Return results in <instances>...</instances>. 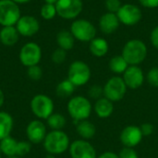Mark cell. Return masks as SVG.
I'll list each match as a JSON object with an SVG mask.
<instances>
[{"mask_svg": "<svg viewBox=\"0 0 158 158\" xmlns=\"http://www.w3.org/2000/svg\"><path fill=\"white\" fill-rule=\"evenodd\" d=\"M21 17V11L18 4L12 0H0V25L15 26Z\"/></svg>", "mask_w": 158, "mask_h": 158, "instance_id": "8", "label": "cell"}, {"mask_svg": "<svg viewBox=\"0 0 158 158\" xmlns=\"http://www.w3.org/2000/svg\"><path fill=\"white\" fill-rule=\"evenodd\" d=\"M15 27L17 28L20 36L32 37L39 31L40 22L33 16L24 15L19 18Z\"/></svg>", "mask_w": 158, "mask_h": 158, "instance_id": "14", "label": "cell"}, {"mask_svg": "<svg viewBox=\"0 0 158 158\" xmlns=\"http://www.w3.org/2000/svg\"><path fill=\"white\" fill-rule=\"evenodd\" d=\"M92 71L87 63L81 60L72 62L68 70V80H69L76 87L87 84L91 79Z\"/></svg>", "mask_w": 158, "mask_h": 158, "instance_id": "6", "label": "cell"}, {"mask_svg": "<svg viewBox=\"0 0 158 158\" xmlns=\"http://www.w3.org/2000/svg\"><path fill=\"white\" fill-rule=\"evenodd\" d=\"M7 158H20L19 156H10V157H7Z\"/></svg>", "mask_w": 158, "mask_h": 158, "instance_id": "44", "label": "cell"}, {"mask_svg": "<svg viewBox=\"0 0 158 158\" xmlns=\"http://www.w3.org/2000/svg\"><path fill=\"white\" fill-rule=\"evenodd\" d=\"M118 156V158H139L138 153L135 151L134 148L124 147V146L122 149H120Z\"/></svg>", "mask_w": 158, "mask_h": 158, "instance_id": "35", "label": "cell"}, {"mask_svg": "<svg viewBox=\"0 0 158 158\" xmlns=\"http://www.w3.org/2000/svg\"><path fill=\"white\" fill-rule=\"evenodd\" d=\"M129 66L130 65L127 63V61L124 59V57L121 55H117L112 56L108 63L109 69L113 73L117 74L118 76L122 75L126 71Z\"/></svg>", "mask_w": 158, "mask_h": 158, "instance_id": "24", "label": "cell"}, {"mask_svg": "<svg viewBox=\"0 0 158 158\" xmlns=\"http://www.w3.org/2000/svg\"><path fill=\"white\" fill-rule=\"evenodd\" d=\"M97 158H118V154L107 151V152H105V153L101 154L99 156H97Z\"/></svg>", "mask_w": 158, "mask_h": 158, "instance_id": "39", "label": "cell"}, {"mask_svg": "<svg viewBox=\"0 0 158 158\" xmlns=\"http://www.w3.org/2000/svg\"><path fill=\"white\" fill-rule=\"evenodd\" d=\"M88 95L91 99H94L95 101L104 97L103 86H100L98 84H94V85L91 86L88 91Z\"/></svg>", "mask_w": 158, "mask_h": 158, "instance_id": "33", "label": "cell"}, {"mask_svg": "<svg viewBox=\"0 0 158 158\" xmlns=\"http://www.w3.org/2000/svg\"><path fill=\"white\" fill-rule=\"evenodd\" d=\"M69 152L71 158H97L94 145L89 141L82 139L70 143Z\"/></svg>", "mask_w": 158, "mask_h": 158, "instance_id": "12", "label": "cell"}, {"mask_svg": "<svg viewBox=\"0 0 158 158\" xmlns=\"http://www.w3.org/2000/svg\"><path fill=\"white\" fill-rule=\"evenodd\" d=\"M47 134L45 124L40 119L31 120L26 127V136L32 144L42 143Z\"/></svg>", "mask_w": 158, "mask_h": 158, "instance_id": "15", "label": "cell"}, {"mask_svg": "<svg viewBox=\"0 0 158 158\" xmlns=\"http://www.w3.org/2000/svg\"><path fill=\"white\" fill-rule=\"evenodd\" d=\"M67 110L69 117L77 123L90 118L93 111V105L87 97L76 95L69 100Z\"/></svg>", "mask_w": 158, "mask_h": 158, "instance_id": "3", "label": "cell"}, {"mask_svg": "<svg viewBox=\"0 0 158 158\" xmlns=\"http://www.w3.org/2000/svg\"><path fill=\"white\" fill-rule=\"evenodd\" d=\"M67 58V51L61 49V48H56L53 53H52V56H51V59L52 61L55 63V64H62L65 62Z\"/></svg>", "mask_w": 158, "mask_h": 158, "instance_id": "31", "label": "cell"}, {"mask_svg": "<svg viewBox=\"0 0 158 158\" xmlns=\"http://www.w3.org/2000/svg\"><path fill=\"white\" fill-rule=\"evenodd\" d=\"M56 44L59 48L69 51L73 48L75 38L69 31H60L56 34Z\"/></svg>", "mask_w": 158, "mask_h": 158, "instance_id": "23", "label": "cell"}, {"mask_svg": "<svg viewBox=\"0 0 158 158\" xmlns=\"http://www.w3.org/2000/svg\"><path fill=\"white\" fill-rule=\"evenodd\" d=\"M30 106L32 114L40 120H46L54 113L55 109L54 101L48 95L43 94L34 95Z\"/></svg>", "mask_w": 158, "mask_h": 158, "instance_id": "4", "label": "cell"}, {"mask_svg": "<svg viewBox=\"0 0 158 158\" xmlns=\"http://www.w3.org/2000/svg\"><path fill=\"white\" fill-rule=\"evenodd\" d=\"M76 131L82 140L89 141L96 134L95 125L88 119L81 120L76 123Z\"/></svg>", "mask_w": 158, "mask_h": 158, "instance_id": "20", "label": "cell"}, {"mask_svg": "<svg viewBox=\"0 0 158 158\" xmlns=\"http://www.w3.org/2000/svg\"><path fill=\"white\" fill-rule=\"evenodd\" d=\"M140 129L142 131V133L143 135V137H148V136H151L154 131H155V127L153 124L149 123V122H145L143 124H142L140 126Z\"/></svg>", "mask_w": 158, "mask_h": 158, "instance_id": "36", "label": "cell"}, {"mask_svg": "<svg viewBox=\"0 0 158 158\" xmlns=\"http://www.w3.org/2000/svg\"><path fill=\"white\" fill-rule=\"evenodd\" d=\"M76 86L69 81V80H64L60 81L56 88V94L60 98H67L73 94L75 91Z\"/></svg>", "mask_w": 158, "mask_h": 158, "instance_id": "26", "label": "cell"}, {"mask_svg": "<svg viewBox=\"0 0 158 158\" xmlns=\"http://www.w3.org/2000/svg\"><path fill=\"white\" fill-rule=\"evenodd\" d=\"M122 79L128 89L136 90L143 84L145 77L143 69L139 66H129L122 74Z\"/></svg>", "mask_w": 158, "mask_h": 158, "instance_id": "16", "label": "cell"}, {"mask_svg": "<svg viewBox=\"0 0 158 158\" xmlns=\"http://www.w3.org/2000/svg\"><path fill=\"white\" fill-rule=\"evenodd\" d=\"M109 49L108 43L106 39L101 37H95L89 43V50L91 54L95 57L105 56Z\"/></svg>", "mask_w": 158, "mask_h": 158, "instance_id": "21", "label": "cell"}, {"mask_svg": "<svg viewBox=\"0 0 158 158\" xmlns=\"http://www.w3.org/2000/svg\"><path fill=\"white\" fill-rule=\"evenodd\" d=\"M44 148L49 155L58 156L67 152L70 145L69 137L63 131H51L47 132L44 142Z\"/></svg>", "mask_w": 158, "mask_h": 158, "instance_id": "2", "label": "cell"}, {"mask_svg": "<svg viewBox=\"0 0 158 158\" xmlns=\"http://www.w3.org/2000/svg\"><path fill=\"white\" fill-rule=\"evenodd\" d=\"M4 103H5V94H4L3 91L0 89V108L2 107Z\"/></svg>", "mask_w": 158, "mask_h": 158, "instance_id": "40", "label": "cell"}, {"mask_svg": "<svg viewBox=\"0 0 158 158\" xmlns=\"http://www.w3.org/2000/svg\"><path fill=\"white\" fill-rule=\"evenodd\" d=\"M13 2H15L16 4L19 5V4H26V3H29L30 1L31 0H12Z\"/></svg>", "mask_w": 158, "mask_h": 158, "instance_id": "41", "label": "cell"}, {"mask_svg": "<svg viewBox=\"0 0 158 158\" xmlns=\"http://www.w3.org/2000/svg\"><path fill=\"white\" fill-rule=\"evenodd\" d=\"M98 24L100 31L103 33L111 34L118 31L120 25V21L116 13L106 12L100 17Z\"/></svg>", "mask_w": 158, "mask_h": 158, "instance_id": "17", "label": "cell"}, {"mask_svg": "<svg viewBox=\"0 0 158 158\" xmlns=\"http://www.w3.org/2000/svg\"><path fill=\"white\" fill-rule=\"evenodd\" d=\"M44 1L47 4H54V5L57 2V0H44Z\"/></svg>", "mask_w": 158, "mask_h": 158, "instance_id": "42", "label": "cell"}, {"mask_svg": "<svg viewBox=\"0 0 158 158\" xmlns=\"http://www.w3.org/2000/svg\"><path fill=\"white\" fill-rule=\"evenodd\" d=\"M17 146L18 141L8 136L0 141V153L7 157L17 156Z\"/></svg>", "mask_w": 158, "mask_h": 158, "instance_id": "25", "label": "cell"}, {"mask_svg": "<svg viewBox=\"0 0 158 158\" xmlns=\"http://www.w3.org/2000/svg\"><path fill=\"white\" fill-rule=\"evenodd\" d=\"M146 81L152 87H158V68L154 67L150 69L146 74Z\"/></svg>", "mask_w": 158, "mask_h": 158, "instance_id": "32", "label": "cell"}, {"mask_svg": "<svg viewBox=\"0 0 158 158\" xmlns=\"http://www.w3.org/2000/svg\"><path fill=\"white\" fill-rule=\"evenodd\" d=\"M19 33L15 26L2 27L0 30V42L5 46L15 45L19 38Z\"/></svg>", "mask_w": 158, "mask_h": 158, "instance_id": "19", "label": "cell"}, {"mask_svg": "<svg viewBox=\"0 0 158 158\" xmlns=\"http://www.w3.org/2000/svg\"><path fill=\"white\" fill-rule=\"evenodd\" d=\"M40 15L45 20L53 19L57 15L56 8V5L45 3L44 5L42 6V7L40 9Z\"/></svg>", "mask_w": 158, "mask_h": 158, "instance_id": "28", "label": "cell"}, {"mask_svg": "<svg viewBox=\"0 0 158 158\" xmlns=\"http://www.w3.org/2000/svg\"><path fill=\"white\" fill-rule=\"evenodd\" d=\"M143 139V135L140 127L135 125H129L125 127L119 134L120 143L124 147L135 148L141 143Z\"/></svg>", "mask_w": 158, "mask_h": 158, "instance_id": "13", "label": "cell"}, {"mask_svg": "<svg viewBox=\"0 0 158 158\" xmlns=\"http://www.w3.org/2000/svg\"><path fill=\"white\" fill-rule=\"evenodd\" d=\"M69 31L72 33L75 40L86 43H90L94 39L97 32L95 26L90 20L85 19H74L70 25Z\"/></svg>", "mask_w": 158, "mask_h": 158, "instance_id": "5", "label": "cell"}, {"mask_svg": "<svg viewBox=\"0 0 158 158\" xmlns=\"http://www.w3.org/2000/svg\"><path fill=\"white\" fill-rule=\"evenodd\" d=\"M31 143L29 141H18L17 146V156H24L31 152Z\"/></svg>", "mask_w": 158, "mask_h": 158, "instance_id": "30", "label": "cell"}, {"mask_svg": "<svg viewBox=\"0 0 158 158\" xmlns=\"http://www.w3.org/2000/svg\"><path fill=\"white\" fill-rule=\"evenodd\" d=\"M14 127L12 116L5 111H0V141L10 136Z\"/></svg>", "mask_w": 158, "mask_h": 158, "instance_id": "22", "label": "cell"}, {"mask_svg": "<svg viewBox=\"0 0 158 158\" xmlns=\"http://www.w3.org/2000/svg\"><path fill=\"white\" fill-rule=\"evenodd\" d=\"M117 16L121 24L125 26H134L143 19L142 9L134 4H123Z\"/></svg>", "mask_w": 158, "mask_h": 158, "instance_id": "11", "label": "cell"}, {"mask_svg": "<svg viewBox=\"0 0 158 158\" xmlns=\"http://www.w3.org/2000/svg\"><path fill=\"white\" fill-rule=\"evenodd\" d=\"M46 123L51 131H62L67 124V119L60 113H53L46 119Z\"/></svg>", "mask_w": 158, "mask_h": 158, "instance_id": "27", "label": "cell"}, {"mask_svg": "<svg viewBox=\"0 0 158 158\" xmlns=\"http://www.w3.org/2000/svg\"><path fill=\"white\" fill-rule=\"evenodd\" d=\"M104 97L112 101L113 103L121 101L128 90L122 77L113 76L103 86Z\"/></svg>", "mask_w": 158, "mask_h": 158, "instance_id": "7", "label": "cell"}, {"mask_svg": "<svg viewBox=\"0 0 158 158\" xmlns=\"http://www.w3.org/2000/svg\"><path fill=\"white\" fill-rule=\"evenodd\" d=\"M0 158H2V156H1V154H0Z\"/></svg>", "mask_w": 158, "mask_h": 158, "instance_id": "45", "label": "cell"}, {"mask_svg": "<svg viewBox=\"0 0 158 158\" xmlns=\"http://www.w3.org/2000/svg\"><path fill=\"white\" fill-rule=\"evenodd\" d=\"M140 5L145 8H156L158 6V0H138Z\"/></svg>", "mask_w": 158, "mask_h": 158, "instance_id": "38", "label": "cell"}, {"mask_svg": "<svg viewBox=\"0 0 158 158\" xmlns=\"http://www.w3.org/2000/svg\"><path fill=\"white\" fill-rule=\"evenodd\" d=\"M93 110L100 118H108L114 113V103L106 97H102L95 101L93 106Z\"/></svg>", "mask_w": 158, "mask_h": 158, "instance_id": "18", "label": "cell"}, {"mask_svg": "<svg viewBox=\"0 0 158 158\" xmlns=\"http://www.w3.org/2000/svg\"><path fill=\"white\" fill-rule=\"evenodd\" d=\"M150 41L152 45L158 50V25L152 30L150 33Z\"/></svg>", "mask_w": 158, "mask_h": 158, "instance_id": "37", "label": "cell"}, {"mask_svg": "<svg viewBox=\"0 0 158 158\" xmlns=\"http://www.w3.org/2000/svg\"><path fill=\"white\" fill-rule=\"evenodd\" d=\"M44 158H56V156H53V155H49V154H48V155H47V156H46Z\"/></svg>", "mask_w": 158, "mask_h": 158, "instance_id": "43", "label": "cell"}, {"mask_svg": "<svg viewBox=\"0 0 158 158\" xmlns=\"http://www.w3.org/2000/svg\"><path fill=\"white\" fill-rule=\"evenodd\" d=\"M55 5L57 15L64 19H76L83 8L82 0H57Z\"/></svg>", "mask_w": 158, "mask_h": 158, "instance_id": "9", "label": "cell"}, {"mask_svg": "<svg viewBox=\"0 0 158 158\" xmlns=\"http://www.w3.org/2000/svg\"><path fill=\"white\" fill-rule=\"evenodd\" d=\"M121 6H122V3L120 0H106L105 1V6L107 12L117 14V12L119 10Z\"/></svg>", "mask_w": 158, "mask_h": 158, "instance_id": "34", "label": "cell"}, {"mask_svg": "<svg viewBox=\"0 0 158 158\" xmlns=\"http://www.w3.org/2000/svg\"><path fill=\"white\" fill-rule=\"evenodd\" d=\"M148 49L144 42L140 39L128 41L121 51V56L130 66H139L147 56Z\"/></svg>", "mask_w": 158, "mask_h": 158, "instance_id": "1", "label": "cell"}, {"mask_svg": "<svg viewBox=\"0 0 158 158\" xmlns=\"http://www.w3.org/2000/svg\"><path fill=\"white\" fill-rule=\"evenodd\" d=\"M27 75L32 81H39L43 77V69L39 65L27 68Z\"/></svg>", "mask_w": 158, "mask_h": 158, "instance_id": "29", "label": "cell"}, {"mask_svg": "<svg viewBox=\"0 0 158 158\" xmlns=\"http://www.w3.org/2000/svg\"><path fill=\"white\" fill-rule=\"evenodd\" d=\"M19 58L20 63L26 68L38 65L42 58V49L34 42L26 43L19 51Z\"/></svg>", "mask_w": 158, "mask_h": 158, "instance_id": "10", "label": "cell"}]
</instances>
